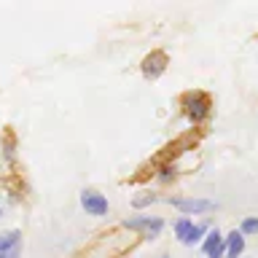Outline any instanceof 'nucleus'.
I'll return each mask as SVG.
<instances>
[{
    "mask_svg": "<svg viewBox=\"0 0 258 258\" xmlns=\"http://www.w3.org/2000/svg\"><path fill=\"white\" fill-rule=\"evenodd\" d=\"M148 202H156V197H153V194H151V197H140V199H135V205L143 207V205H148Z\"/></svg>",
    "mask_w": 258,
    "mask_h": 258,
    "instance_id": "obj_12",
    "label": "nucleus"
},
{
    "mask_svg": "<svg viewBox=\"0 0 258 258\" xmlns=\"http://www.w3.org/2000/svg\"><path fill=\"white\" fill-rule=\"evenodd\" d=\"M223 247H226V242L221 237V231H210L207 234V239H205V245H202V250L207 253V258H221L223 255Z\"/></svg>",
    "mask_w": 258,
    "mask_h": 258,
    "instance_id": "obj_3",
    "label": "nucleus"
},
{
    "mask_svg": "<svg viewBox=\"0 0 258 258\" xmlns=\"http://www.w3.org/2000/svg\"><path fill=\"white\" fill-rule=\"evenodd\" d=\"M207 231V226H194V229L188 231V237L183 239V245H197V242L202 239V234Z\"/></svg>",
    "mask_w": 258,
    "mask_h": 258,
    "instance_id": "obj_10",
    "label": "nucleus"
},
{
    "mask_svg": "<svg viewBox=\"0 0 258 258\" xmlns=\"http://www.w3.org/2000/svg\"><path fill=\"white\" fill-rule=\"evenodd\" d=\"M258 231V218H245L242 221V234H255Z\"/></svg>",
    "mask_w": 258,
    "mask_h": 258,
    "instance_id": "obj_11",
    "label": "nucleus"
},
{
    "mask_svg": "<svg viewBox=\"0 0 258 258\" xmlns=\"http://www.w3.org/2000/svg\"><path fill=\"white\" fill-rule=\"evenodd\" d=\"M164 62H167V56H164V54H151L148 59H145V64H143L145 78H156L159 73L164 70Z\"/></svg>",
    "mask_w": 258,
    "mask_h": 258,
    "instance_id": "obj_6",
    "label": "nucleus"
},
{
    "mask_svg": "<svg viewBox=\"0 0 258 258\" xmlns=\"http://www.w3.org/2000/svg\"><path fill=\"white\" fill-rule=\"evenodd\" d=\"M191 229H194V223L188 221V218H180V221L175 223V234L180 237V242H183L185 237H188V231H191Z\"/></svg>",
    "mask_w": 258,
    "mask_h": 258,
    "instance_id": "obj_9",
    "label": "nucleus"
},
{
    "mask_svg": "<svg viewBox=\"0 0 258 258\" xmlns=\"http://www.w3.org/2000/svg\"><path fill=\"white\" fill-rule=\"evenodd\" d=\"M185 102H188V116H191L194 121H199V118H205V116H207V108H210L207 97L197 94V97H188Z\"/></svg>",
    "mask_w": 258,
    "mask_h": 258,
    "instance_id": "obj_5",
    "label": "nucleus"
},
{
    "mask_svg": "<svg viewBox=\"0 0 258 258\" xmlns=\"http://www.w3.org/2000/svg\"><path fill=\"white\" fill-rule=\"evenodd\" d=\"M19 242V231H8V234H0V255H8L11 250L16 247Z\"/></svg>",
    "mask_w": 258,
    "mask_h": 258,
    "instance_id": "obj_8",
    "label": "nucleus"
},
{
    "mask_svg": "<svg viewBox=\"0 0 258 258\" xmlns=\"http://www.w3.org/2000/svg\"><path fill=\"white\" fill-rule=\"evenodd\" d=\"M172 205L177 210H183V213H207V210H213L210 199H175Z\"/></svg>",
    "mask_w": 258,
    "mask_h": 258,
    "instance_id": "obj_4",
    "label": "nucleus"
},
{
    "mask_svg": "<svg viewBox=\"0 0 258 258\" xmlns=\"http://www.w3.org/2000/svg\"><path fill=\"white\" fill-rule=\"evenodd\" d=\"M124 226H126V229H135V231H148V237H151V234H159L164 223H161V218H148V215H145V218L124 221Z\"/></svg>",
    "mask_w": 258,
    "mask_h": 258,
    "instance_id": "obj_2",
    "label": "nucleus"
},
{
    "mask_svg": "<svg viewBox=\"0 0 258 258\" xmlns=\"http://www.w3.org/2000/svg\"><path fill=\"white\" fill-rule=\"evenodd\" d=\"M81 207H84L89 215H105L108 213V199L97 191H84L81 194Z\"/></svg>",
    "mask_w": 258,
    "mask_h": 258,
    "instance_id": "obj_1",
    "label": "nucleus"
},
{
    "mask_svg": "<svg viewBox=\"0 0 258 258\" xmlns=\"http://www.w3.org/2000/svg\"><path fill=\"white\" fill-rule=\"evenodd\" d=\"M226 250H229V258L242 255V250H245V237H242V231H231L229 237H226Z\"/></svg>",
    "mask_w": 258,
    "mask_h": 258,
    "instance_id": "obj_7",
    "label": "nucleus"
},
{
    "mask_svg": "<svg viewBox=\"0 0 258 258\" xmlns=\"http://www.w3.org/2000/svg\"><path fill=\"white\" fill-rule=\"evenodd\" d=\"M0 258H8V255H0Z\"/></svg>",
    "mask_w": 258,
    "mask_h": 258,
    "instance_id": "obj_13",
    "label": "nucleus"
},
{
    "mask_svg": "<svg viewBox=\"0 0 258 258\" xmlns=\"http://www.w3.org/2000/svg\"><path fill=\"white\" fill-rule=\"evenodd\" d=\"M161 258H167V255H161Z\"/></svg>",
    "mask_w": 258,
    "mask_h": 258,
    "instance_id": "obj_14",
    "label": "nucleus"
}]
</instances>
